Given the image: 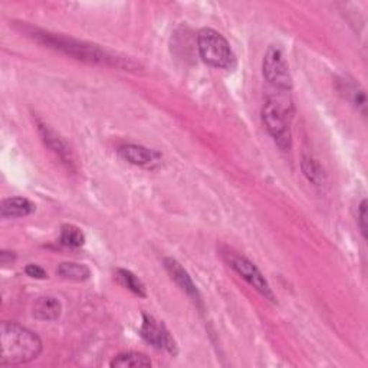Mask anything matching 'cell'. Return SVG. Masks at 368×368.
<instances>
[{"label": "cell", "instance_id": "ac0fdd59", "mask_svg": "<svg viewBox=\"0 0 368 368\" xmlns=\"http://www.w3.org/2000/svg\"><path fill=\"white\" fill-rule=\"evenodd\" d=\"M302 171H303L305 177L308 178L311 183L317 184V186H320V184L324 181L322 167H321L320 163H318L315 159H313V157L303 156V159H302Z\"/></svg>", "mask_w": 368, "mask_h": 368}, {"label": "cell", "instance_id": "2e32d148", "mask_svg": "<svg viewBox=\"0 0 368 368\" xmlns=\"http://www.w3.org/2000/svg\"><path fill=\"white\" fill-rule=\"evenodd\" d=\"M346 92V96L350 98L353 105L360 111L362 115L367 114V98H365V92L358 84L353 82H344V88L341 89Z\"/></svg>", "mask_w": 368, "mask_h": 368}, {"label": "cell", "instance_id": "7c38bea8", "mask_svg": "<svg viewBox=\"0 0 368 368\" xmlns=\"http://www.w3.org/2000/svg\"><path fill=\"white\" fill-rule=\"evenodd\" d=\"M34 317L39 321H55L63 313V305L53 296H41L34 303Z\"/></svg>", "mask_w": 368, "mask_h": 368}, {"label": "cell", "instance_id": "9a60e30c", "mask_svg": "<svg viewBox=\"0 0 368 368\" xmlns=\"http://www.w3.org/2000/svg\"><path fill=\"white\" fill-rule=\"evenodd\" d=\"M117 278L122 285H124L127 289H130L133 294H136L141 298L147 296L144 284L137 278V276L133 272H130L127 269H118L117 270Z\"/></svg>", "mask_w": 368, "mask_h": 368}, {"label": "cell", "instance_id": "3957f363", "mask_svg": "<svg viewBox=\"0 0 368 368\" xmlns=\"http://www.w3.org/2000/svg\"><path fill=\"white\" fill-rule=\"evenodd\" d=\"M292 117L294 104L288 96H270L262 107L263 124L281 150L291 147Z\"/></svg>", "mask_w": 368, "mask_h": 368}, {"label": "cell", "instance_id": "e0dca14e", "mask_svg": "<svg viewBox=\"0 0 368 368\" xmlns=\"http://www.w3.org/2000/svg\"><path fill=\"white\" fill-rule=\"evenodd\" d=\"M60 242L70 248H81L85 243V235L74 225H64L60 228Z\"/></svg>", "mask_w": 368, "mask_h": 368}, {"label": "cell", "instance_id": "277c9868", "mask_svg": "<svg viewBox=\"0 0 368 368\" xmlns=\"http://www.w3.org/2000/svg\"><path fill=\"white\" fill-rule=\"evenodd\" d=\"M197 48L203 63L221 70H230L235 67V55L226 38L218 30L206 27L200 30L197 37Z\"/></svg>", "mask_w": 368, "mask_h": 368}, {"label": "cell", "instance_id": "52a82bcc", "mask_svg": "<svg viewBox=\"0 0 368 368\" xmlns=\"http://www.w3.org/2000/svg\"><path fill=\"white\" fill-rule=\"evenodd\" d=\"M140 334L143 339L155 348L157 350H166L171 355L177 354V346L170 335L169 329L164 327V324H160L152 317L144 314L143 315V325L140 328Z\"/></svg>", "mask_w": 368, "mask_h": 368}, {"label": "cell", "instance_id": "7a4b0ae2", "mask_svg": "<svg viewBox=\"0 0 368 368\" xmlns=\"http://www.w3.org/2000/svg\"><path fill=\"white\" fill-rule=\"evenodd\" d=\"M29 35L34 39L42 42L44 45L64 52L75 59L84 60L88 64H100V65H112L118 68H130L131 64L124 58H117L115 55L103 51L97 45H91L86 42H81L72 38H67L63 35H55L49 32H44V30H29Z\"/></svg>", "mask_w": 368, "mask_h": 368}, {"label": "cell", "instance_id": "ffe728a7", "mask_svg": "<svg viewBox=\"0 0 368 368\" xmlns=\"http://www.w3.org/2000/svg\"><path fill=\"white\" fill-rule=\"evenodd\" d=\"M25 272H26L27 276H30V278H35V280H45L46 276H48L44 268H41L38 265H34V263H29L25 268Z\"/></svg>", "mask_w": 368, "mask_h": 368}, {"label": "cell", "instance_id": "9c48e42d", "mask_svg": "<svg viewBox=\"0 0 368 368\" xmlns=\"http://www.w3.org/2000/svg\"><path fill=\"white\" fill-rule=\"evenodd\" d=\"M118 152L126 162L134 166H140V167H150L160 160L159 152H156L155 150H150L147 147H143V145H137V144L121 145Z\"/></svg>", "mask_w": 368, "mask_h": 368}, {"label": "cell", "instance_id": "44dd1931", "mask_svg": "<svg viewBox=\"0 0 368 368\" xmlns=\"http://www.w3.org/2000/svg\"><path fill=\"white\" fill-rule=\"evenodd\" d=\"M15 254L13 252H9V251H2L0 252V262H2V265H8L11 263L12 261H15Z\"/></svg>", "mask_w": 368, "mask_h": 368}, {"label": "cell", "instance_id": "4fadbf2b", "mask_svg": "<svg viewBox=\"0 0 368 368\" xmlns=\"http://www.w3.org/2000/svg\"><path fill=\"white\" fill-rule=\"evenodd\" d=\"M58 275L63 276L67 281L74 282H84L89 280L91 270L86 265L77 263V262H64L58 266Z\"/></svg>", "mask_w": 368, "mask_h": 368}, {"label": "cell", "instance_id": "5b68a950", "mask_svg": "<svg viewBox=\"0 0 368 368\" xmlns=\"http://www.w3.org/2000/svg\"><path fill=\"white\" fill-rule=\"evenodd\" d=\"M263 77L276 89L289 92L292 89V77L285 55L281 48L270 46L263 56Z\"/></svg>", "mask_w": 368, "mask_h": 368}, {"label": "cell", "instance_id": "5bb4252c", "mask_svg": "<svg viewBox=\"0 0 368 368\" xmlns=\"http://www.w3.org/2000/svg\"><path fill=\"white\" fill-rule=\"evenodd\" d=\"M112 368H140V367H151V361L147 355L141 353H122L114 357L110 364Z\"/></svg>", "mask_w": 368, "mask_h": 368}, {"label": "cell", "instance_id": "6da1fadb", "mask_svg": "<svg viewBox=\"0 0 368 368\" xmlns=\"http://www.w3.org/2000/svg\"><path fill=\"white\" fill-rule=\"evenodd\" d=\"M0 343H2V357H0L2 367L27 364L37 360L42 353L39 336L15 322H4L0 325Z\"/></svg>", "mask_w": 368, "mask_h": 368}, {"label": "cell", "instance_id": "30bf717a", "mask_svg": "<svg viewBox=\"0 0 368 368\" xmlns=\"http://www.w3.org/2000/svg\"><path fill=\"white\" fill-rule=\"evenodd\" d=\"M38 130H39V134H41L44 143L55 152V155L60 160H63L67 164H72L74 163L72 152H71L70 147L65 144V141L60 138L51 127H48L45 124H41V122H39Z\"/></svg>", "mask_w": 368, "mask_h": 368}, {"label": "cell", "instance_id": "8fae6325", "mask_svg": "<svg viewBox=\"0 0 368 368\" xmlns=\"http://www.w3.org/2000/svg\"><path fill=\"white\" fill-rule=\"evenodd\" d=\"M34 210V203L25 197H8L0 203V216H2V219L25 218Z\"/></svg>", "mask_w": 368, "mask_h": 368}, {"label": "cell", "instance_id": "8992f818", "mask_svg": "<svg viewBox=\"0 0 368 368\" xmlns=\"http://www.w3.org/2000/svg\"><path fill=\"white\" fill-rule=\"evenodd\" d=\"M228 262H229V266L240 276V278L247 281L265 299H268L273 303L276 302V298H275V294H273L270 285L265 280L263 273L259 270V268L252 261H249L248 258H244V256L229 254Z\"/></svg>", "mask_w": 368, "mask_h": 368}, {"label": "cell", "instance_id": "d6986e66", "mask_svg": "<svg viewBox=\"0 0 368 368\" xmlns=\"http://www.w3.org/2000/svg\"><path fill=\"white\" fill-rule=\"evenodd\" d=\"M358 226L362 233V237L367 239V200L364 199L358 206Z\"/></svg>", "mask_w": 368, "mask_h": 368}, {"label": "cell", "instance_id": "ba28073f", "mask_svg": "<svg viewBox=\"0 0 368 368\" xmlns=\"http://www.w3.org/2000/svg\"><path fill=\"white\" fill-rule=\"evenodd\" d=\"M164 266L166 270L169 272V275L171 276V280L180 287V289L186 294L189 298H192V301L195 303H197L199 306H202V296L199 294L197 287L195 285L193 280L190 278V275L188 273V270L184 269L176 259L173 258H166L164 259Z\"/></svg>", "mask_w": 368, "mask_h": 368}]
</instances>
